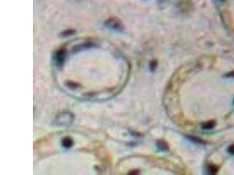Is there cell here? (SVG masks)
<instances>
[{
    "label": "cell",
    "mask_w": 234,
    "mask_h": 175,
    "mask_svg": "<svg viewBox=\"0 0 234 175\" xmlns=\"http://www.w3.org/2000/svg\"><path fill=\"white\" fill-rule=\"evenodd\" d=\"M74 119V116L70 112H62L55 118L54 123L55 125L59 126H67L72 124Z\"/></svg>",
    "instance_id": "cell-1"
},
{
    "label": "cell",
    "mask_w": 234,
    "mask_h": 175,
    "mask_svg": "<svg viewBox=\"0 0 234 175\" xmlns=\"http://www.w3.org/2000/svg\"><path fill=\"white\" fill-rule=\"evenodd\" d=\"M105 25L110 29H111L117 32H122L124 29L122 24L119 20L117 19L110 18L105 22Z\"/></svg>",
    "instance_id": "cell-2"
},
{
    "label": "cell",
    "mask_w": 234,
    "mask_h": 175,
    "mask_svg": "<svg viewBox=\"0 0 234 175\" xmlns=\"http://www.w3.org/2000/svg\"><path fill=\"white\" fill-rule=\"evenodd\" d=\"M65 52L63 50H60L56 53L55 56V61L58 66H61L63 63L65 59Z\"/></svg>",
    "instance_id": "cell-3"
},
{
    "label": "cell",
    "mask_w": 234,
    "mask_h": 175,
    "mask_svg": "<svg viewBox=\"0 0 234 175\" xmlns=\"http://www.w3.org/2000/svg\"><path fill=\"white\" fill-rule=\"evenodd\" d=\"M73 141L70 137H65L62 139V146L66 149H69L73 146Z\"/></svg>",
    "instance_id": "cell-4"
},
{
    "label": "cell",
    "mask_w": 234,
    "mask_h": 175,
    "mask_svg": "<svg viewBox=\"0 0 234 175\" xmlns=\"http://www.w3.org/2000/svg\"><path fill=\"white\" fill-rule=\"evenodd\" d=\"M214 126H215V123L212 122V121H210V122L204 123L202 125V128L204 130H209V129L212 128Z\"/></svg>",
    "instance_id": "cell-5"
},
{
    "label": "cell",
    "mask_w": 234,
    "mask_h": 175,
    "mask_svg": "<svg viewBox=\"0 0 234 175\" xmlns=\"http://www.w3.org/2000/svg\"><path fill=\"white\" fill-rule=\"evenodd\" d=\"M157 146L159 149L162 150H166L167 149V146L163 141H159L157 142Z\"/></svg>",
    "instance_id": "cell-6"
},
{
    "label": "cell",
    "mask_w": 234,
    "mask_h": 175,
    "mask_svg": "<svg viewBox=\"0 0 234 175\" xmlns=\"http://www.w3.org/2000/svg\"><path fill=\"white\" fill-rule=\"evenodd\" d=\"M208 173L210 174H215L217 172V169L215 166H209L208 167Z\"/></svg>",
    "instance_id": "cell-7"
},
{
    "label": "cell",
    "mask_w": 234,
    "mask_h": 175,
    "mask_svg": "<svg viewBox=\"0 0 234 175\" xmlns=\"http://www.w3.org/2000/svg\"><path fill=\"white\" fill-rule=\"evenodd\" d=\"M228 151L229 153L234 155V145L230 146L228 149Z\"/></svg>",
    "instance_id": "cell-8"
},
{
    "label": "cell",
    "mask_w": 234,
    "mask_h": 175,
    "mask_svg": "<svg viewBox=\"0 0 234 175\" xmlns=\"http://www.w3.org/2000/svg\"><path fill=\"white\" fill-rule=\"evenodd\" d=\"M156 63L155 61H152L150 64V69L154 70L156 68Z\"/></svg>",
    "instance_id": "cell-9"
},
{
    "label": "cell",
    "mask_w": 234,
    "mask_h": 175,
    "mask_svg": "<svg viewBox=\"0 0 234 175\" xmlns=\"http://www.w3.org/2000/svg\"><path fill=\"white\" fill-rule=\"evenodd\" d=\"M72 33H73V32H72V31H66L65 33H63V36H67V35H70Z\"/></svg>",
    "instance_id": "cell-10"
}]
</instances>
